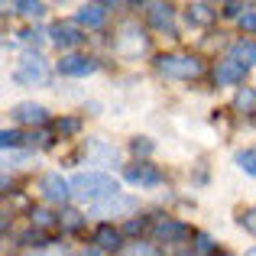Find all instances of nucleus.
Segmentation results:
<instances>
[{
  "label": "nucleus",
  "mask_w": 256,
  "mask_h": 256,
  "mask_svg": "<svg viewBox=\"0 0 256 256\" xmlns=\"http://www.w3.org/2000/svg\"><path fill=\"white\" fill-rule=\"evenodd\" d=\"M240 224H244V230L256 234V208H246V211L240 214Z\"/></svg>",
  "instance_id": "obj_24"
},
{
  "label": "nucleus",
  "mask_w": 256,
  "mask_h": 256,
  "mask_svg": "<svg viewBox=\"0 0 256 256\" xmlns=\"http://www.w3.org/2000/svg\"><path fill=\"white\" fill-rule=\"evenodd\" d=\"M159 72H162L166 78H198L201 72H204V62L194 56H178V52H172V56H159Z\"/></svg>",
  "instance_id": "obj_2"
},
{
  "label": "nucleus",
  "mask_w": 256,
  "mask_h": 256,
  "mask_svg": "<svg viewBox=\"0 0 256 256\" xmlns=\"http://www.w3.org/2000/svg\"><path fill=\"white\" fill-rule=\"evenodd\" d=\"M58 224H62L65 230H78V227H82V214L78 211H65L62 218H58Z\"/></svg>",
  "instance_id": "obj_22"
},
{
  "label": "nucleus",
  "mask_w": 256,
  "mask_h": 256,
  "mask_svg": "<svg viewBox=\"0 0 256 256\" xmlns=\"http://www.w3.org/2000/svg\"><path fill=\"white\" fill-rule=\"evenodd\" d=\"M133 152H136V156H140V152H152V143H146V140L140 143V140H136V143H133Z\"/></svg>",
  "instance_id": "obj_29"
},
{
  "label": "nucleus",
  "mask_w": 256,
  "mask_h": 256,
  "mask_svg": "<svg viewBox=\"0 0 256 256\" xmlns=\"http://www.w3.org/2000/svg\"><path fill=\"white\" fill-rule=\"evenodd\" d=\"M136 211V198H124V194H114V198L100 201L91 208L94 218H110V214H133Z\"/></svg>",
  "instance_id": "obj_5"
},
{
  "label": "nucleus",
  "mask_w": 256,
  "mask_h": 256,
  "mask_svg": "<svg viewBox=\"0 0 256 256\" xmlns=\"http://www.w3.org/2000/svg\"><path fill=\"white\" fill-rule=\"evenodd\" d=\"M78 256H104V250H98V246H91V250H82Z\"/></svg>",
  "instance_id": "obj_31"
},
{
  "label": "nucleus",
  "mask_w": 256,
  "mask_h": 256,
  "mask_svg": "<svg viewBox=\"0 0 256 256\" xmlns=\"http://www.w3.org/2000/svg\"><path fill=\"white\" fill-rule=\"evenodd\" d=\"M146 230V220L140 218V220H126V234H143Z\"/></svg>",
  "instance_id": "obj_28"
},
{
  "label": "nucleus",
  "mask_w": 256,
  "mask_h": 256,
  "mask_svg": "<svg viewBox=\"0 0 256 256\" xmlns=\"http://www.w3.org/2000/svg\"><path fill=\"white\" fill-rule=\"evenodd\" d=\"M214 16H218V10H214L211 4H192L188 6V23H194V26L214 23Z\"/></svg>",
  "instance_id": "obj_14"
},
{
  "label": "nucleus",
  "mask_w": 256,
  "mask_h": 256,
  "mask_svg": "<svg viewBox=\"0 0 256 256\" xmlns=\"http://www.w3.org/2000/svg\"><path fill=\"white\" fill-rule=\"evenodd\" d=\"M94 68H98V65H94L91 58H84V56H65L62 62H58V72H62V75H72V78L91 75Z\"/></svg>",
  "instance_id": "obj_8"
},
{
  "label": "nucleus",
  "mask_w": 256,
  "mask_h": 256,
  "mask_svg": "<svg viewBox=\"0 0 256 256\" xmlns=\"http://www.w3.org/2000/svg\"><path fill=\"white\" fill-rule=\"evenodd\" d=\"M237 166H240L244 172L256 175V152H237Z\"/></svg>",
  "instance_id": "obj_23"
},
{
  "label": "nucleus",
  "mask_w": 256,
  "mask_h": 256,
  "mask_svg": "<svg viewBox=\"0 0 256 256\" xmlns=\"http://www.w3.org/2000/svg\"><path fill=\"white\" fill-rule=\"evenodd\" d=\"M240 10H244L240 4H227V6H224V13H227V16H240Z\"/></svg>",
  "instance_id": "obj_30"
},
{
  "label": "nucleus",
  "mask_w": 256,
  "mask_h": 256,
  "mask_svg": "<svg viewBox=\"0 0 256 256\" xmlns=\"http://www.w3.org/2000/svg\"><path fill=\"white\" fill-rule=\"evenodd\" d=\"M56 130L62 133V136H72V133H78V130H82V120H75V117L58 120V124H56Z\"/></svg>",
  "instance_id": "obj_21"
},
{
  "label": "nucleus",
  "mask_w": 256,
  "mask_h": 256,
  "mask_svg": "<svg viewBox=\"0 0 256 256\" xmlns=\"http://www.w3.org/2000/svg\"><path fill=\"white\" fill-rule=\"evenodd\" d=\"M82 39H84V36H82V32H78L72 23H56V26H52V42H56L58 49H75Z\"/></svg>",
  "instance_id": "obj_9"
},
{
  "label": "nucleus",
  "mask_w": 256,
  "mask_h": 256,
  "mask_svg": "<svg viewBox=\"0 0 256 256\" xmlns=\"http://www.w3.org/2000/svg\"><path fill=\"white\" fill-rule=\"evenodd\" d=\"M224 256H227V253H224Z\"/></svg>",
  "instance_id": "obj_33"
},
{
  "label": "nucleus",
  "mask_w": 256,
  "mask_h": 256,
  "mask_svg": "<svg viewBox=\"0 0 256 256\" xmlns=\"http://www.w3.org/2000/svg\"><path fill=\"white\" fill-rule=\"evenodd\" d=\"M230 58L240 62V65H253L256 62V42L253 39H240V42L230 49Z\"/></svg>",
  "instance_id": "obj_15"
},
{
  "label": "nucleus",
  "mask_w": 256,
  "mask_h": 256,
  "mask_svg": "<svg viewBox=\"0 0 256 256\" xmlns=\"http://www.w3.org/2000/svg\"><path fill=\"white\" fill-rule=\"evenodd\" d=\"M13 117L20 120V124H46V107H39V104H32V100H23V104H16L13 107Z\"/></svg>",
  "instance_id": "obj_10"
},
{
  "label": "nucleus",
  "mask_w": 256,
  "mask_h": 256,
  "mask_svg": "<svg viewBox=\"0 0 256 256\" xmlns=\"http://www.w3.org/2000/svg\"><path fill=\"white\" fill-rule=\"evenodd\" d=\"M107 20V6L104 4H84L78 10V23L82 26H100Z\"/></svg>",
  "instance_id": "obj_13"
},
{
  "label": "nucleus",
  "mask_w": 256,
  "mask_h": 256,
  "mask_svg": "<svg viewBox=\"0 0 256 256\" xmlns=\"http://www.w3.org/2000/svg\"><path fill=\"white\" fill-rule=\"evenodd\" d=\"M150 23L156 30H172V6L169 4H152L150 6Z\"/></svg>",
  "instance_id": "obj_16"
},
{
  "label": "nucleus",
  "mask_w": 256,
  "mask_h": 256,
  "mask_svg": "<svg viewBox=\"0 0 256 256\" xmlns=\"http://www.w3.org/2000/svg\"><path fill=\"white\" fill-rule=\"evenodd\" d=\"M6 10H13V13H23V16H42L46 13V4H32V0H23V4H13V6H6Z\"/></svg>",
  "instance_id": "obj_18"
},
{
  "label": "nucleus",
  "mask_w": 256,
  "mask_h": 256,
  "mask_svg": "<svg viewBox=\"0 0 256 256\" xmlns=\"http://www.w3.org/2000/svg\"><path fill=\"white\" fill-rule=\"evenodd\" d=\"M0 143H4V150H13V146H20V133L16 130H4L0 133Z\"/></svg>",
  "instance_id": "obj_26"
},
{
  "label": "nucleus",
  "mask_w": 256,
  "mask_h": 256,
  "mask_svg": "<svg viewBox=\"0 0 256 256\" xmlns=\"http://www.w3.org/2000/svg\"><path fill=\"white\" fill-rule=\"evenodd\" d=\"M72 194L94 208V204H100V201L120 194V185H117V178H110V175H104V172H82V175L72 178Z\"/></svg>",
  "instance_id": "obj_1"
},
{
  "label": "nucleus",
  "mask_w": 256,
  "mask_h": 256,
  "mask_svg": "<svg viewBox=\"0 0 256 256\" xmlns=\"http://www.w3.org/2000/svg\"><path fill=\"white\" fill-rule=\"evenodd\" d=\"M211 253H214L211 237H208V234H198V237H194V256H211Z\"/></svg>",
  "instance_id": "obj_19"
},
{
  "label": "nucleus",
  "mask_w": 256,
  "mask_h": 256,
  "mask_svg": "<svg viewBox=\"0 0 256 256\" xmlns=\"http://www.w3.org/2000/svg\"><path fill=\"white\" fill-rule=\"evenodd\" d=\"M46 58L42 56H23V62L16 65V72H13V78H16L20 84H42L46 82Z\"/></svg>",
  "instance_id": "obj_3"
},
{
  "label": "nucleus",
  "mask_w": 256,
  "mask_h": 256,
  "mask_svg": "<svg viewBox=\"0 0 256 256\" xmlns=\"http://www.w3.org/2000/svg\"><path fill=\"white\" fill-rule=\"evenodd\" d=\"M188 234L192 230H188L185 224H178V220H159L156 224V237L166 240V244H178V240H185Z\"/></svg>",
  "instance_id": "obj_11"
},
{
  "label": "nucleus",
  "mask_w": 256,
  "mask_h": 256,
  "mask_svg": "<svg viewBox=\"0 0 256 256\" xmlns=\"http://www.w3.org/2000/svg\"><path fill=\"white\" fill-rule=\"evenodd\" d=\"M94 244H98V250H117L120 246V230L117 227H110V224H100L98 230H94Z\"/></svg>",
  "instance_id": "obj_12"
},
{
  "label": "nucleus",
  "mask_w": 256,
  "mask_h": 256,
  "mask_svg": "<svg viewBox=\"0 0 256 256\" xmlns=\"http://www.w3.org/2000/svg\"><path fill=\"white\" fill-rule=\"evenodd\" d=\"M126 182H130V185H140V188H152V185L162 182V172H159L156 166L140 162V166H130V169H126Z\"/></svg>",
  "instance_id": "obj_6"
},
{
  "label": "nucleus",
  "mask_w": 256,
  "mask_h": 256,
  "mask_svg": "<svg viewBox=\"0 0 256 256\" xmlns=\"http://www.w3.org/2000/svg\"><path fill=\"white\" fill-rule=\"evenodd\" d=\"M234 107L244 110V114H253L256 110V91H253V88H244V91L234 98Z\"/></svg>",
  "instance_id": "obj_17"
},
{
  "label": "nucleus",
  "mask_w": 256,
  "mask_h": 256,
  "mask_svg": "<svg viewBox=\"0 0 256 256\" xmlns=\"http://www.w3.org/2000/svg\"><path fill=\"white\" fill-rule=\"evenodd\" d=\"M126 256H159V253H156V246H150V244H133L130 250H126Z\"/></svg>",
  "instance_id": "obj_25"
},
{
  "label": "nucleus",
  "mask_w": 256,
  "mask_h": 256,
  "mask_svg": "<svg viewBox=\"0 0 256 256\" xmlns=\"http://www.w3.org/2000/svg\"><path fill=\"white\" fill-rule=\"evenodd\" d=\"M52 224H56V218H52L49 211H42V208H39V211H32V227H39V230H49Z\"/></svg>",
  "instance_id": "obj_20"
},
{
  "label": "nucleus",
  "mask_w": 256,
  "mask_h": 256,
  "mask_svg": "<svg viewBox=\"0 0 256 256\" xmlns=\"http://www.w3.org/2000/svg\"><path fill=\"white\" fill-rule=\"evenodd\" d=\"M39 192H42V198L52 201V204H65V201H68V194H72V185L58 172H46L42 182H39Z\"/></svg>",
  "instance_id": "obj_4"
},
{
  "label": "nucleus",
  "mask_w": 256,
  "mask_h": 256,
  "mask_svg": "<svg viewBox=\"0 0 256 256\" xmlns=\"http://www.w3.org/2000/svg\"><path fill=\"white\" fill-rule=\"evenodd\" d=\"M244 75H246V65L234 62V58H224L214 68V82L218 84H237V82H244Z\"/></svg>",
  "instance_id": "obj_7"
},
{
  "label": "nucleus",
  "mask_w": 256,
  "mask_h": 256,
  "mask_svg": "<svg viewBox=\"0 0 256 256\" xmlns=\"http://www.w3.org/2000/svg\"><path fill=\"white\" fill-rule=\"evenodd\" d=\"M240 26L250 30V32H256V13H244V16H240Z\"/></svg>",
  "instance_id": "obj_27"
},
{
  "label": "nucleus",
  "mask_w": 256,
  "mask_h": 256,
  "mask_svg": "<svg viewBox=\"0 0 256 256\" xmlns=\"http://www.w3.org/2000/svg\"><path fill=\"white\" fill-rule=\"evenodd\" d=\"M250 256H256V250H253V253H250Z\"/></svg>",
  "instance_id": "obj_32"
}]
</instances>
